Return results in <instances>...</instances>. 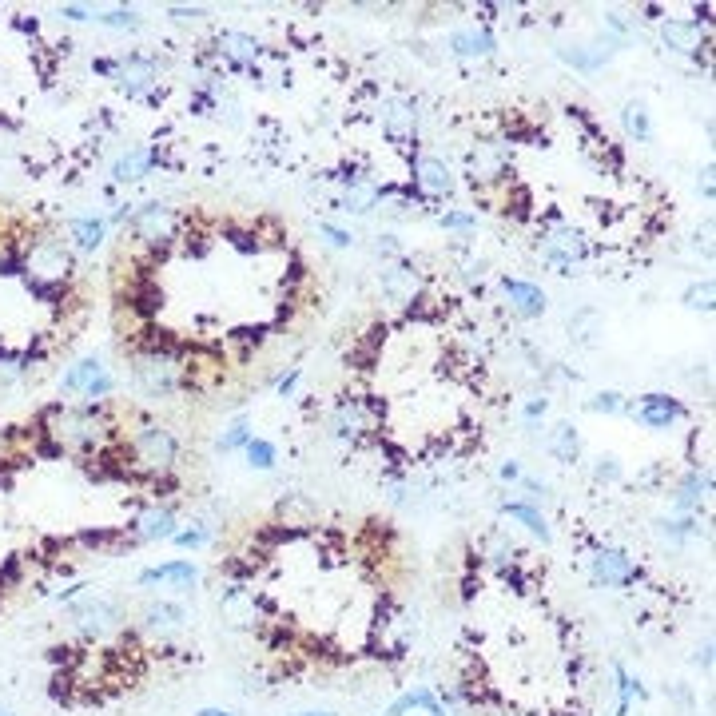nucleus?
<instances>
[{
  "mask_svg": "<svg viewBox=\"0 0 716 716\" xmlns=\"http://www.w3.org/2000/svg\"><path fill=\"white\" fill-rule=\"evenodd\" d=\"M40 434L52 442L56 454H92L112 434V422H108L104 402H88V406L56 402L40 414Z\"/></svg>",
  "mask_w": 716,
  "mask_h": 716,
  "instance_id": "1",
  "label": "nucleus"
},
{
  "mask_svg": "<svg viewBox=\"0 0 716 716\" xmlns=\"http://www.w3.org/2000/svg\"><path fill=\"white\" fill-rule=\"evenodd\" d=\"M72 271H76V255H72V247L64 239L40 235L36 243L24 247V279H28V291L36 299L60 303L68 295Z\"/></svg>",
  "mask_w": 716,
  "mask_h": 716,
  "instance_id": "2",
  "label": "nucleus"
},
{
  "mask_svg": "<svg viewBox=\"0 0 716 716\" xmlns=\"http://www.w3.org/2000/svg\"><path fill=\"white\" fill-rule=\"evenodd\" d=\"M124 458L128 470L152 482H168L179 462V438L160 422H140V430H132V438L124 442Z\"/></svg>",
  "mask_w": 716,
  "mask_h": 716,
  "instance_id": "3",
  "label": "nucleus"
},
{
  "mask_svg": "<svg viewBox=\"0 0 716 716\" xmlns=\"http://www.w3.org/2000/svg\"><path fill=\"white\" fill-rule=\"evenodd\" d=\"M132 382L144 398H176L183 390V362L176 358V351L152 343L148 351H136L132 355Z\"/></svg>",
  "mask_w": 716,
  "mask_h": 716,
  "instance_id": "4",
  "label": "nucleus"
},
{
  "mask_svg": "<svg viewBox=\"0 0 716 716\" xmlns=\"http://www.w3.org/2000/svg\"><path fill=\"white\" fill-rule=\"evenodd\" d=\"M68 617H72L76 629H80L84 637H92V641H100V637H108V633H116V629L124 625L120 601L100 597V593H88V597L68 601Z\"/></svg>",
  "mask_w": 716,
  "mask_h": 716,
  "instance_id": "5",
  "label": "nucleus"
},
{
  "mask_svg": "<svg viewBox=\"0 0 716 716\" xmlns=\"http://www.w3.org/2000/svg\"><path fill=\"white\" fill-rule=\"evenodd\" d=\"M176 211L168 207V203H160V199H152V203H140L136 211H132V219H128V231L140 239V243H148V247H160V243H172L176 239Z\"/></svg>",
  "mask_w": 716,
  "mask_h": 716,
  "instance_id": "6",
  "label": "nucleus"
},
{
  "mask_svg": "<svg viewBox=\"0 0 716 716\" xmlns=\"http://www.w3.org/2000/svg\"><path fill=\"white\" fill-rule=\"evenodd\" d=\"M541 259L557 271V275H573V263L585 259V239L577 227L569 223H553L545 235H541Z\"/></svg>",
  "mask_w": 716,
  "mask_h": 716,
  "instance_id": "7",
  "label": "nucleus"
},
{
  "mask_svg": "<svg viewBox=\"0 0 716 716\" xmlns=\"http://www.w3.org/2000/svg\"><path fill=\"white\" fill-rule=\"evenodd\" d=\"M335 434L343 442H366L378 434V406L370 398H343L335 406V418H331Z\"/></svg>",
  "mask_w": 716,
  "mask_h": 716,
  "instance_id": "8",
  "label": "nucleus"
},
{
  "mask_svg": "<svg viewBox=\"0 0 716 716\" xmlns=\"http://www.w3.org/2000/svg\"><path fill=\"white\" fill-rule=\"evenodd\" d=\"M116 88L128 96V100H140L148 96L156 84H160V64L152 56H116Z\"/></svg>",
  "mask_w": 716,
  "mask_h": 716,
  "instance_id": "9",
  "label": "nucleus"
},
{
  "mask_svg": "<svg viewBox=\"0 0 716 716\" xmlns=\"http://www.w3.org/2000/svg\"><path fill=\"white\" fill-rule=\"evenodd\" d=\"M589 577L593 585L601 589H625V585H637L641 581V569L621 553V549H597L589 557Z\"/></svg>",
  "mask_w": 716,
  "mask_h": 716,
  "instance_id": "10",
  "label": "nucleus"
},
{
  "mask_svg": "<svg viewBox=\"0 0 716 716\" xmlns=\"http://www.w3.org/2000/svg\"><path fill=\"white\" fill-rule=\"evenodd\" d=\"M466 176L474 187L506 183L510 179V152L502 144H474L470 156H466Z\"/></svg>",
  "mask_w": 716,
  "mask_h": 716,
  "instance_id": "11",
  "label": "nucleus"
},
{
  "mask_svg": "<svg viewBox=\"0 0 716 716\" xmlns=\"http://www.w3.org/2000/svg\"><path fill=\"white\" fill-rule=\"evenodd\" d=\"M378 120H382V136L390 140V144H414L418 140V108L410 104V100H382V112H378Z\"/></svg>",
  "mask_w": 716,
  "mask_h": 716,
  "instance_id": "12",
  "label": "nucleus"
},
{
  "mask_svg": "<svg viewBox=\"0 0 716 716\" xmlns=\"http://www.w3.org/2000/svg\"><path fill=\"white\" fill-rule=\"evenodd\" d=\"M378 291H382V299L386 303H398V307H406V303H414L418 295H422V279H418V271L410 267V263H390L382 275H378Z\"/></svg>",
  "mask_w": 716,
  "mask_h": 716,
  "instance_id": "13",
  "label": "nucleus"
},
{
  "mask_svg": "<svg viewBox=\"0 0 716 716\" xmlns=\"http://www.w3.org/2000/svg\"><path fill=\"white\" fill-rule=\"evenodd\" d=\"M219 613H223V621H227L231 629H255V625H259V601H255V593H251L243 581L227 585V593H223V601H219Z\"/></svg>",
  "mask_w": 716,
  "mask_h": 716,
  "instance_id": "14",
  "label": "nucleus"
},
{
  "mask_svg": "<svg viewBox=\"0 0 716 716\" xmlns=\"http://www.w3.org/2000/svg\"><path fill=\"white\" fill-rule=\"evenodd\" d=\"M633 418H637L641 426H649V430H669L673 422L685 418V406H681L677 398H669V394H641Z\"/></svg>",
  "mask_w": 716,
  "mask_h": 716,
  "instance_id": "15",
  "label": "nucleus"
},
{
  "mask_svg": "<svg viewBox=\"0 0 716 716\" xmlns=\"http://www.w3.org/2000/svg\"><path fill=\"white\" fill-rule=\"evenodd\" d=\"M215 48H219V56H223L227 64H235V68H255L259 56H263V44H259L251 32H239V28L219 32V36H215Z\"/></svg>",
  "mask_w": 716,
  "mask_h": 716,
  "instance_id": "16",
  "label": "nucleus"
},
{
  "mask_svg": "<svg viewBox=\"0 0 716 716\" xmlns=\"http://www.w3.org/2000/svg\"><path fill=\"white\" fill-rule=\"evenodd\" d=\"M128 534H132V541H172L176 537V510L172 506H152L128 526Z\"/></svg>",
  "mask_w": 716,
  "mask_h": 716,
  "instance_id": "17",
  "label": "nucleus"
},
{
  "mask_svg": "<svg viewBox=\"0 0 716 716\" xmlns=\"http://www.w3.org/2000/svg\"><path fill=\"white\" fill-rule=\"evenodd\" d=\"M140 621H144V633H152V637H176L187 625V613L176 601H148Z\"/></svg>",
  "mask_w": 716,
  "mask_h": 716,
  "instance_id": "18",
  "label": "nucleus"
},
{
  "mask_svg": "<svg viewBox=\"0 0 716 716\" xmlns=\"http://www.w3.org/2000/svg\"><path fill=\"white\" fill-rule=\"evenodd\" d=\"M502 291L510 299V311L518 319H541L545 315V291L526 283V279H502Z\"/></svg>",
  "mask_w": 716,
  "mask_h": 716,
  "instance_id": "19",
  "label": "nucleus"
},
{
  "mask_svg": "<svg viewBox=\"0 0 716 716\" xmlns=\"http://www.w3.org/2000/svg\"><path fill=\"white\" fill-rule=\"evenodd\" d=\"M414 183H418V191H426V195H434V199H446V195L454 191V172H450L438 156H422V160L414 164Z\"/></svg>",
  "mask_w": 716,
  "mask_h": 716,
  "instance_id": "20",
  "label": "nucleus"
},
{
  "mask_svg": "<svg viewBox=\"0 0 716 716\" xmlns=\"http://www.w3.org/2000/svg\"><path fill=\"white\" fill-rule=\"evenodd\" d=\"M661 40H665L673 52H701L705 28H701V20H681V16H669V20H661Z\"/></svg>",
  "mask_w": 716,
  "mask_h": 716,
  "instance_id": "21",
  "label": "nucleus"
},
{
  "mask_svg": "<svg viewBox=\"0 0 716 716\" xmlns=\"http://www.w3.org/2000/svg\"><path fill=\"white\" fill-rule=\"evenodd\" d=\"M140 585H176V589H191L199 581V569L191 561H164V565H152L136 577Z\"/></svg>",
  "mask_w": 716,
  "mask_h": 716,
  "instance_id": "22",
  "label": "nucleus"
},
{
  "mask_svg": "<svg viewBox=\"0 0 716 716\" xmlns=\"http://www.w3.org/2000/svg\"><path fill=\"white\" fill-rule=\"evenodd\" d=\"M709 490H713V474L709 470H693V474H685L681 478V486H677V510L681 514H701V506L709 502Z\"/></svg>",
  "mask_w": 716,
  "mask_h": 716,
  "instance_id": "23",
  "label": "nucleus"
},
{
  "mask_svg": "<svg viewBox=\"0 0 716 716\" xmlns=\"http://www.w3.org/2000/svg\"><path fill=\"white\" fill-rule=\"evenodd\" d=\"M68 235H72V247H76V251L92 255V251H100V247H104V235H108V219H100V215H84V219H72V223H68Z\"/></svg>",
  "mask_w": 716,
  "mask_h": 716,
  "instance_id": "24",
  "label": "nucleus"
},
{
  "mask_svg": "<svg viewBox=\"0 0 716 716\" xmlns=\"http://www.w3.org/2000/svg\"><path fill=\"white\" fill-rule=\"evenodd\" d=\"M156 160H160V152H152V148H132V152H124V156L112 164V179H116V183H136V179H144L156 168Z\"/></svg>",
  "mask_w": 716,
  "mask_h": 716,
  "instance_id": "25",
  "label": "nucleus"
},
{
  "mask_svg": "<svg viewBox=\"0 0 716 716\" xmlns=\"http://www.w3.org/2000/svg\"><path fill=\"white\" fill-rule=\"evenodd\" d=\"M386 199V191L378 187V183H370V179H358L355 187H347V195L335 203V211H347V215H370L378 203Z\"/></svg>",
  "mask_w": 716,
  "mask_h": 716,
  "instance_id": "26",
  "label": "nucleus"
},
{
  "mask_svg": "<svg viewBox=\"0 0 716 716\" xmlns=\"http://www.w3.org/2000/svg\"><path fill=\"white\" fill-rule=\"evenodd\" d=\"M104 374H108L104 358L84 355L80 362H76V366H72V370H68V374H64V382H60V386H64L68 394H88V390H92V386H96Z\"/></svg>",
  "mask_w": 716,
  "mask_h": 716,
  "instance_id": "27",
  "label": "nucleus"
},
{
  "mask_svg": "<svg viewBox=\"0 0 716 716\" xmlns=\"http://www.w3.org/2000/svg\"><path fill=\"white\" fill-rule=\"evenodd\" d=\"M502 514H506V518H514V522H522V526H526L534 537H541V545H549V541H553L545 514H541L537 506H530V502H502Z\"/></svg>",
  "mask_w": 716,
  "mask_h": 716,
  "instance_id": "28",
  "label": "nucleus"
},
{
  "mask_svg": "<svg viewBox=\"0 0 716 716\" xmlns=\"http://www.w3.org/2000/svg\"><path fill=\"white\" fill-rule=\"evenodd\" d=\"M450 52L462 56V60L494 56V36H490V32H454V36H450Z\"/></svg>",
  "mask_w": 716,
  "mask_h": 716,
  "instance_id": "29",
  "label": "nucleus"
},
{
  "mask_svg": "<svg viewBox=\"0 0 716 716\" xmlns=\"http://www.w3.org/2000/svg\"><path fill=\"white\" fill-rule=\"evenodd\" d=\"M621 128H625V136H629V140L649 144V140H653V120H649V108H645L641 100H629V104L621 108Z\"/></svg>",
  "mask_w": 716,
  "mask_h": 716,
  "instance_id": "30",
  "label": "nucleus"
},
{
  "mask_svg": "<svg viewBox=\"0 0 716 716\" xmlns=\"http://www.w3.org/2000/svg\"><path fill=\"white\" fill-rule=\"evenodd\" d=\"M414 709H422L426 716H446V709L438 705V697L430 693V689H414V693H402L390 709H386V716H406L414 713Z\"/></svg>",
  "mask_w": 716,
  "mask_h": 716,
  "instance_id": "31",
  "label": "nucleus"
},
{
  "mask_svg": "<svg viewBox=\"0 0 716 716\" xmlns=\"http://www.w3.org/2000/svg\"><path fill=\"white\" fill-rule=\"evenodd\" d=\"M549 454H553L557 462H577V458H581V438H577V430H573L569 422H557V426H553V434H549Z\"/></svg>",
  "mask_w": 716,
  "mask_h": 716,
  "instance_id": "32",
  "label": "nucleus"
},
{
  "mask_svg": "<svg viewBox=\"0 0 716 716\" xmlns=\"http://www.w3.org/2000/svg\"><path fill=\"white\" fill-rule=\"evenodd\" d=\"M597 335H601L597 311H577V315H569V339H573L577 347H597Z\"/></svg>",
  "mask_w": 716,
  "mask_h": 716,
  "instance_id": "33",
  "label": "nucleus"
},
{
  "mask_svg": "<svg viewBox=\"0 0 716 716\" xmlns=\"http://www.w3.org/2000/svg\"><path fill=\"white\" fill-rule=\"evenodd\" d=\"M681 303H685L689 311H697V315H713V303H716L713 279H697V283H689Z\"/></svg>",
  "mask_w": 716,
  "mask_h": 716,
  "instance_id": "34",
  "label": "nucleus"
},
{
  "mask_svg": "<svg viewBox=\"0 0 716 716\" xmlns=\"http://www.w3.org/2000/svg\"><path fill=\"white\" fill-rule=\"evenodd\" d=\"M28 370H32V355H16V351H4V347H0V390L16 386Z\"/></svg>",
  "mask_w": 716,
  "mask_h": 716,
  "instance_id": "35",
  "label": "nucleus"
},
{
  "mask_svg": "<svg viewBox=\"0 0 716 716\" xmlns=\"http://www.w3.org/2000/svg\"><path fill=\"white\" fill-rule=\"evenodd\" d=\"M486 557H490L498 569H506V565H518V561H522V549H518L506 534H494L490 541H486Z\"/></svg>",
  "mask_w": 716,
  "mask_h": 716,
  "instance_id": "36",
  "label": "nucleus"
},
{
  "mask_svg": "<svg viewBox=\"0 0 716 716\" xmlns=\"http://www.w3.org/2000/svg\"><path fill=\"white\" fill-rule=\"evenodd\" d=\"M557 56H561L565 64L581 68V72H597V68L609 60V52H605V48H593V52H589V48H561Z\"/></svg>",
  "mask_w": 716,
  "mask_h": 716,
  "instance_id": "37",
  "label": "nucleus"
},
{
  "mask_svg": "<svg viewBox=\"0 0 716 716\" xmlns=\"http://www.w3.org/2000/svg\"><path fill=\"white\" fill-rule=\"evenodd\" d=\"M657 530H661L665 541L681 545V541H689V537L701 534V522H697V518H689V514H685V518H673V522H669V518H661V522H657Z\"/></svg>",
  "mask_w": 716,
  "mask_h": 716,
  "instance_id": "38",
  "label": "nucleus"
},
{
  "mask_svg": "<svg viewBox=\"0 0 716 716\" xmlns=\"http://www.w3.org/2000/svg\"><path fill=\"white\" fill-rule=\"evenodd\" d=\"M275 462H279L275 442H267V438H251L247 442V466L251 470H275Z\"/></svg>",
  "mask_w": 716,
  "mask_h": 716,
  "instance_id": "39",
  "label": "nucleus"
},
{
  "mask_svg": "<svg viewBox=\"0 0 716 716\" xmlns=\"http://www.w3.org/2000/svg\"><path fill=\"white\" fill-rule=\"evenodd\" d=\"M247 442H251V426L239 418V422H231V426L219 434V442H215V446H219L223 454H231V450H247Z\"/></svg>",
  "mask_w": 716,
  "mask_h": 716,
  "instance_id": "40",
  "label": "nucleus"
},
{
  "mask_svg": "<svg viewBox=\"0 0 716 716\" xmlns=\"http://www.w3.org/2000/svg\"><path fill=\"white\" fill-rule=\"evenodd\" d=\"M96 20H100L104 28H128V32H136V28H140V16H136V8H112V12H96Z\"/></svg>",
  "mask_w": 716,
  "mask_h": 716,
  "instance_id": "41",
  "label": "nucleus"
},
{
  "mask_svg": "<svg viewBox=\"0 0 716 716\" xmlns=\"http://www.w3.org/2000/svg\"><path fill=\"white\" fill-rule=\"evenodd\" d=\"M585 406H589L593 414H621L629 402H625V394H617V390H601V394H593Z\"/></svg>",
  "mask_w": 716,
  "mask_h": 716,
  "instance_id": "42",
  "label": "nucleus"
},
{
  "mask_svg": "<svg viewBox=\"0 0 716 716\" xmlns=\"http://www.w3.org/2000/svg\"><path fill=\"white\" fill-rule=\"evenodd\" d=\"M207 537H211V530L203 526V522H191V530H176V541L179 549H199V545H207Z\"/></svg>",
  "mask_w": 716,
  "mask_h": 716,
  "instance_id": "43",
  "label": "nucleus"
},
{
  "mask_svg": "<svg viewBox=\"0 0 716 716\" xmlns=\"http://www.w3.org/2000/svg\"><path fill=\"white\" fill-rule=\"evenodd\" d=\"M593 478H597V482H609V486L621 482V462H617L613 454H601L597 466H593Z\"/></svg>",
  "mask_w": 716,
  "mask_h": 716,
  "instance_id": "44",
  "label": "nucleus"
},
{
  "mask_svg": "<svg viewBox=\"0 0 716 716\" xmlns=\"http://www.w3.org/2000/svg\"><path fill=\"white\" fill-rule=\"evenodd\" d=\"M442 227H450V231H474L478 219H474L470 211H446V215H442Z\"/></svg>",
  "mask_w": 716,
  "mask_h": 716,
  "instance_id": "45",
  "label": "nucleus"
},
{
  "mask_svg": "<svg viewBox=\"0 0 716 716\" xmlns=\"http://www.w3.org/2000/svg\"><path fill=\"white\" fill-rule=\"evenodd\" d=\"M319 231H323V235H327V243H331V247H339V251L355 243V235H351V231H343V227H335V223H319Z\"/></svg>",
  "mask_w": 716,
  "mask_h": 716,
  "instance_id": "46",
  "label": "nucleus"
},
{
  "mask_svg": "<svg viewBox=\"0 0 716 716\" xmlns=\"http://www.w3.org/2000/svg\"><path fill=\"white\" fill-rule=\"evenodd\" d=\"M299 378H303V366H291V370L279 378V386H275V390H279V398H291V394H295V386H299Z\"/></svg>",
  "mask_w": 716,
  "mask_h": 716,
  "instance_id": "47",
  "label": "nucleus"
},
{
  "mask_svg": "<svg viewBox=\"0 0 716 716\" xmlns=\"http://www.w3.org/2000/svg\"><path fill=\"white\" fill-rule=\"evenodd\" d=\"M168 16L179 20V24H191V20H203V8H183V4H172Z\"/></svg>",
  "mask_w": 716,
  "mask_h": 716,
  "instance_id": "48",
  "label": "nucleus"
},
{
  "mask_svg": "<svg viewBox=\"0 0 716 716\" xmlns=\"http://www.w3.org/2000/svg\"><path fill=\"white\" fill-rule=\"evenodd\" d=\"M60 16H68V20H96V12L84 8V4H60Z\"/></svg>",
  "mask_w": 716,
  "mask_h": 716,
  "instance_id": "49",
  "label": "nucleus"
},
{
  "mask_svg": "<svg viewBox=\"0 0 716 716\" xmlns=\"http://www.w3.org/2000/svg\"><path fill=\"white\" fill-rule=\"evenodd\" d=\"M545 410H549V398H545V394H541V398H530V402H526V418H530V422L545 418Z\"/></svg>",
  "mask_w": 716,
  "mask_h": 716,
  "instance_id": "50",
  "label": "nucleus"
},
{
  "mask_svg": "<svg viewBox=\"0 0 716 716\" xmlns=\"http://www.w3.org/2000/svg\"><path fill=\"white\" fill-rule=\"evenodd\" d=\"M378 255H382V259H398V255H402L398 243H394V235H378Z\"/></svg>",
  "mask_w": 716,
  "mask_h": 716,
  "instance_id": "51",
  "label": "nucleus"
},
{
  "mask_svg": "<svg viewBox=\"0 0 716 716\" xmlns=\"http://www.w3.org/2000/svg\"><path fill=\"white\" fill-rule=\"evenodd\" d=\"M498 478H502V482H522L526 474H522V466H518V462H506V466L498 470Z\"/></svg>",
  "mask_w": 716,
  "mask_h": 716,
  "instance_id": "52",
  "label": "nucleus"
},
{
  "mask_svg": "<svg viewBox=\"0 0 716 716\" xmlns=\"http://www.w3.org/2000/svg\"><path fill=\"white\" fill-rule=\"evenodd\" d=\"M522 486H526V494H530V498H545V494H549V486H545V482H537V478H522Z\"/></svg>",
  "mask_w": 716,
  "mask_h": 716,
  "instance_id": "53",
  "label": "nucleus"
},
{
  "mask_svg": "<svg viewBox=\"0 0 716 716\" xmlns=\"http://www.w3.org/2000/svg\"><path fill=\"white\" fill-rule=\"evenodd\" d=\"M697 187L705 191V199H713V164H709V168L701 172V179H697Z\"/></svg>",
  "mask_w": 716,
  "mask_h": 716,
  "instance_id": "54",
  "label": "nucleus"
},
{
  "mask_svg": "<svg viewBox=\"0 0 716 716\" xmlns=\"http://www.w3.org/2000/svg\"><path fill=\"white\" fill-rule=\"evenodd\" d=\"M697 665H705V669H713V645H705V649L697 653Z\"/></svg>",
  "mask_w": 716,
  "mask_h": 716,
  "instance_id": "55",
  "label": "nucleus"
},
{
  "mask_svg": "<svg viewBox=\"0 0 716 716\" xmlns=\"http://www.w3.org/2000/svg\"><path fill=\"white\" fill-rule=\"evenodd\" d=\"M195 716H231V713H227V709H199Z\"/></svg>",
  "mask_w": 716,
  "mask_h": 716,
  "instance_id": "56",
  "label": "nucleus"
},
{
  "mask_svg": "<svg viewBox=\"0 0 716 716\" xmlns=\"http://www.w3.org/2000/svg\"><path fill=\"white\" fill-rule=\"evenodd\" d=\"M299 716H335V713H299Z\"/></svg>",
  "mask_w": 716,
  "mask_h": 716,
  "instance_id": "57",
  "label": "nucleus"
},
{
  "mask_svg": "<svg viewBox=\"0 0 716 716\" xmlns=\"http://www.w3.org/2000/svg\"><path fill=\"white\" fill-rule=\"evenodd\" d=\"M0 716H8V713H4V709H0Z\"/></svg>",
  "mask_w": 716,
  "mask_h": 716,
  "instance_id": "58",
  "label": "nucleus"
}]
</instances>
